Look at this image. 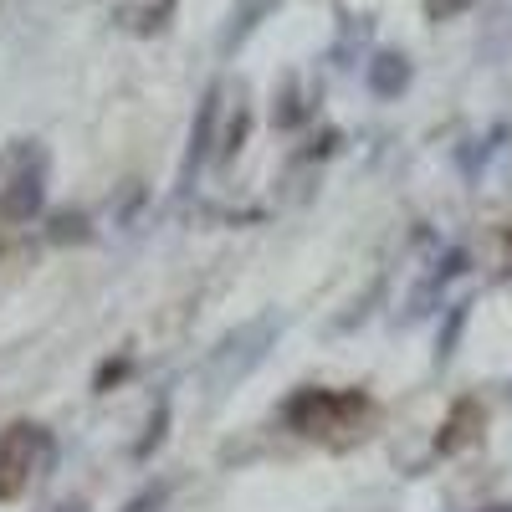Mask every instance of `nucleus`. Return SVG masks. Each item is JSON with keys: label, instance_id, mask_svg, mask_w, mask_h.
Instances as JSON below:
<instances>
[{"label": "nucleus", "instance_id": "obj_1", "mask_svg": "<svg viewBox=\"0 0 512 512\" xmlns=\"http://www.w3.org/2000/svg\"><path fill=\"white\" fill-rule=\"evenodd\" d=\"M364 415H369V400L354 390H303L287 405L292 431H303L313 441H354Z\"/></svg>", "mask_w": 512, "mask_h": 512}, {"label": "nucleus", "instance_id": "obj_2", "mask_svg": "<svg viewBox=\"0 0 512 512\" xmlns=\"http://www.w3.org/2000/svg\"><path fill=\"white\" fill-rule=\"evenodd\" d=\"M47 461H52V441L41 425H31V420L6 425L0 431V502H16Z\"/></svg>", "mask_w": 512, "mask_h": 512}, {"label": "nucleus", "instance_id": "obj_3", "mask_svg": "<svg viewBox=\"0 0 512 512\" xmlns=\"http://www.w3.org/2000/svg\"><path fill=\"white\" fill-rule=\"evenodd\" d=\"M41 210V175L36 169H16V175L0 185V221L6 226H21Z\"/></svg>", "mask_w": 512, "mask_h": 512}, {"label": "nucleus", "instance_id": "obj_4", "mask_svg": "<svg viewBox=\"0 0 512 512\" xmlns=\"http://www.w3.org/2000/svg\"><path fill=\"white\" fill-rule=\"evenodd\" d=\"M405 82H410L405 57H374V67H369V88H374L379 98H395Z\"/></svg>", "mask_w": 512, "mask_h": 512}, {"label": "nucleus", "instance_id": "obj_5", "mask_svg": "<svg viewBox=\"0 0 512 512\" xmlns=\"http://www.w3.org/2000/svg\"><path fill=\"white\" fill-rule=\"evenodd\" d=\"M466 6H472V0H425V16H431V21H451V16H461Z\"/></svg>", "mask_w": 512, "mask_h": 512}]
</instances>
